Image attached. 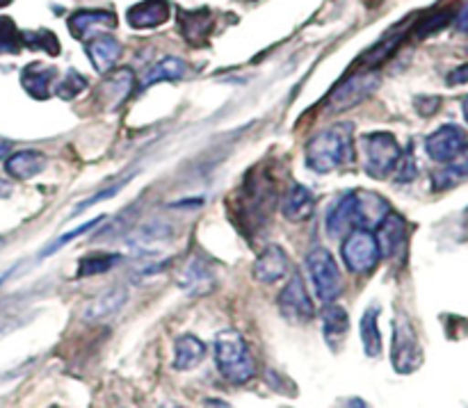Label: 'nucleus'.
I'll list each match as a JSON object with an SVG mask.
<instances>
[{
  "instance_id": "obj_11",
  "label": "nucleus",
  "mask_w": 468,
  "mask_h": 408,
  "mask_svg": "<svg viewBox=\"0 0 468 408\" xmlns=\"http://www.w3.org/2000/svg\"><path fill=\"white\" fill-rule=\"evenodd\" d=\"M117 26V16L105 9H80L69 18V30L76 39L90 41Z\"/></svg>"
},
{
  "instance_id": "obj_26",
  "label": "nucleus",
  "mask_w": 468,
  "mask_h": 408,
  "mask_svg": "<svg viewBox=\"0 0 468 408\" xmlns=\"http://www.w3.org/2000/svg\"><path fill=\"white\" fill-rule=\"evenodd\" d=\"M359 336H361V345H364L366 356L375 359V356L382 354V333H379V309L378 306H368V309H366V313L361 315Z\"/></svg>"
},
{
  "instance_id": "obj_28",
  "label": "nucleus",
  "mask_w": 468,
  "mask_h": 408,
  "mask_svg": "<svg viewBox=\"0 0 468 408\" xmlns=\"http://www.w3.org/2000/svg\"><path fill=\"white\" fill-rule=\"evenodd\" d=\"M55 78V71L50 67H46V64H30V67H26V71H23V87H26L27 91H30V96H35V99H46V96L50 94V82H53Z\"/></svg>"
},
{
  "instance_id": "obj_22",
  "label": "nucleus",
  "mask_w": 468,
  "mask_h": 408,
  "mask_svg": "<svg viewBox=\"0 0 468 408\" xmlns=\"http://www.w3.org/2000/svg\"><path fill=\"white\" fill-rule=\"evenodd\" d=\"M206 354H208V347L204 340L192 333H183L174 342V370H181V372L195 370L197 365L204 363Z\"/></svg>"
},
{
  "instance_id": "obj_20",
  "label": "nucleus",
  "mask_w": 468,
  "mask_h": 408,
  "mask_svg": "<svg viewBox=\"0 0 468 408\" xmlns=\"http://www.w3.org/2000/svg\"><path fill=\"white\" fill-rule=\"evenodd\" d=\"M85 50L90 55L91 67L99 73L112 71V67L122 58V44L110 35H99L94 39L85 41Z\"/></svg>"
},
{
  "instance_id": "obj_33",
  "label": "nucleus",
  "mask_w": 468,
  "mask_h": 408,
  "mask_svg": "<svg viewBox=\"0 0 468 408\" xmlns=\"http://www.w3.org/2000/svg\"><path fill=\"white\" fill-rule=\"evenodd\" d=\"M103 222V217H96V219H91V222H85V224H80V226H76L73 228V231H69V233H64V235H59L58 240L53 242V245H48L44 249V254H41V258H46V256L48 254H55V251H59L62 249V246H67L69 242H73V237H78V235H82V233H90L91 228H96L99 226V224Z\"/></svg>"
},
{
  "instance_id": "obj_35",
  "label": "nucleus",
  "mask_w": 468,
  "mask_h": 408,
  "mask_svg": "<svg viewBox=\"0 0 468 408\" xmlns=\"http://www.w3.org/2000/svg\"><path fill=\"white\" fill-rule=\"evenodd\" d=\"M21 37H18L16 27L9 18H0V55L3 53H16L21 48Z\"/></svg>"
},
{
  "instance_id": "obj_25",
  "label": "nucleus",
  "mask_w": 468,
  "mask_h": 408,
  "mask_svg": "<svg viewBox=\"0 0 468 408\" xmlns=\"http://www.w3.org/2000/svg\"><path fill=\"white\" fill-rule=\"evenodd\" d=\"M187 64L183 58H176V55H165L160 58L158 62L151 64L144 73H142L140 87L146 89V87L155 85V82H169V80H178V78L186 76Z\"/></svg>"
},
{
  "instance_id": "obj_12",
  "label": "nucleus",
  "mask_w": 468,
  "mask_h": 408,
  "mask_svg": "<svg viewBox=\"0 0 468 408\" xmlns=\"http://www.w3.org/2000/svg\"><path fill=\"white\" fill-rule=\"evenodd\" d=\"M375 240H378L382 258H398V256L405 254V246H407L405 217L391 210V213L382 219V224L378 226Z\"/></svg>"
},
{
  "instance_id": "obj_7",
  "label": "nucleus",
  "mask_w": 468,
  "mask_h": 408,
  "mask_svg": "<svg viewBox=\"0 0 468 408\" xmlns=\"http://www.w3.org/2000/svg\"><path fill=\"white\" fill-rule=\"evenodd\" d=\"M279 313L288 319V322H309L314 318V299L309 297L304 286V278L300 274H292L288 278L286 288L282 290L277 299Z\"/></svg>"
},
{
  "instance_id": "obj_43",
  "label": "nucleus",
  "mask_w": 468,
  "mask_h": 408,
  "mask_svg": "<svg viewBox=\"0 0 468 408\" xmlns=\"http://www.w3.org/2000/svg\"><path fill=\"white\" fill-rule=\"evenodd\" d=\"M9 151H12V144H9V141H5V140H0V160H3L5 155L9 153Z\"/></svg>"
},
{
  "instance_id": "obj_30",
  "label": "nucleus",
  "mask_w": 468,
  "mask_h": 408,
  "mask_svg": "<svg viewBox=\"0 0 468 408\" xmlns=\"http://www.w3.org/2000/svg\"><path fill=\"white\" fill-rule=\"evenodd\" d=\"M402 39H405V35H402V32H396V35H391V37H384L379 44H375L373 48L364 55L366 67H379V64L387 62V59L396 53L398 46L402 44Z\"/></svg>"
},
{
  "instance_id": "obj_6",
  "label": "nucleus",
  "mask_w": 468,
  "mask_h": 408,
  "mask_svg": "<svg viewBox=\"0 0 468 408\" xmlns=\"http://www.w3.org/2000/svg\"><path fill=\"white\" fill-rule=\"evenodd\" d=\"M391 361L393 370L400 374H410L419 370L423 363V351H420V342L416 338L414 327L405 315H398L393 322V347H391Z\"/></svg>"
},
{
  "instance_id": "obj_42",
  "label": "nucleus",
  "mask_w": 468,
  "mask_h": 408,
  "mask_svg": "<svg viewBox=\"0 0 468 408\" xmlns=\"http://www.w3.org/2000/svg\"><path fill=\"white\" fill-rule=\"evenodd\" d=\"M204 408H233V406L229 404V402H224V400H208V402H206Z\"/></svg>"
},
{
  "instance_id": "obj_16",
  "label": "nucleus",
  "mask_w": 468,
  "mask_h": 408,
  "mask_svg": "<svg viewBox=\"0 0 468 408\" xmlns=\"http://www.w3.org/2000/svg\"><path fill=\"white\" fill-rule=\"evenodd\" d=\"M215 286V272L208 263H206L201 256H195L190 263L183 267L181 278H178V288L186 290L187 295L201 297L206 292H210V288Z\"/></svg>"
},
{
  "instance_id": "obj_40",
  "label": "nucleus",
  "mask_w": 468,
  "mask_h": 408,
  "mask_svg": "<svg viewBox=\"0 0 468 408\" xmlns=\"http://www.w3.org/2000/svg\"><path fill=\"white\" fill-rule=\"evenodd\" d=\"M341 408H370V404L366 400H361V397H350V400L343 402Z\"/></svg>"
},
{
  "instance_id": "obj_14",
  "label": "nucleus",
  "mask_w": 468,
  "mask_h": 408,
  "mask_svg": "<svg viewBox=\"0 0 468 408\" xmlns=\"http://www.w3.org/2000/svg\"><path fill=\"white\" fill-rule=\"evenodd\" d=\"M391 213L388 201L373 192H356L355 199V228H378L382 219Z\"/></svg>"
},
{
  "instance_id": "obj_39",
  "label": "nucleus",
  "mask_w": 468,
  "mask_h": 408,
  "mask_svg": "<svg viewBox=\"0 0 468 408\" xmlns=\"http://www.w3.org/2000/svg\"><path fill=\"white\" fill-rule=\"evenodd\" d=\"M464 82H468V64L455 68V71L451 73V78H448V85H464Z\"/></svg>"
},
{
  "instance_id": "obj_9",
  "label": "nucleus",
  "mask_w": 468,
  "mask_h": 408,
  "mask_svg": "<svg viewBox=\"0 0 468 408\" xmlns=\"http://www.w3.org/2000/svg\"><path fill=\"white\" fill-rule=\"evenodd\" d=\"M272 204L274 194L268 181H263L261 176H251V183H245V187H242L238 205H240L245 219H250V224H263V219L272 210Z\"/></svg>"
},
{
  "instance_id": "obj_36",
  "label": "nucleus",
  "mask_w": 468,
  "mask_h": 408,
  "mask_svg": "<svg viewBox=\"0 0 468 408\" xmlns=\"http://www.w3.org/2000/svg\"><path fill=\"white\" fill-rule=\"evenodd\" d=\"M448 21H451V12H437L434 16L425 18V21L419 23V30H416V35L430 37L432 32H439L441 27H446Z\"/></svg>"
},
{
  "instance_id": "obj_21",
  "label": "nucleus",
  "mask_w": 468,
  "mask_h": 408,
  "mask_svg": "<svg viewBox=\"0 0 468 408\" xmlns=\"http://www.w3.org/2000/svg\"><path fill=\"white\" fill-rule=\"evenodd\" d=\"M169 18V5L165 0H144L133 5L126 12L128 26L135 30H149V27L163 26Z\"/></svg>"
},
{
  "instance_id": "obj_19",
  "label": "nucleus",
  "mask_w": 468,
  "mask_h": 408,
  "mask_svg": "<svg viewBox=\"0 0 468 408\" xmlns=\"http://www.w3.org/2000/svg\"><path fill=\"white\" fill-rule=\"evenodd\" d=\"M128 301V290L123 286H112L105 292L96 295L90 304L82 310V319L87 322H99V319L110 318V315L119 313V310L126 306Z\"/></svg>"
},
{
  "instance_id": "obj_44",
  "label": "nucleus",
  "mask_w": 468,
  "mask_h": 408,
  "mask_svg": "<svg viewBox=\"0 0 468 408\" xmlns=\"http://www.w3.org/2000/svg\"><path fill=\"white\" fill-rule=\"evenodd\" d=\"M9 192H12V185H7V183H5V181H0V199L9 196Z\"/></svg>"
},
{
  "instance_id": "obj_45",
  "label": "nucleus",
  "mask_w": 468,
  "mask_h": 408,
  "mask_svg": "<svg viewBox=\"0 0 468 408\" xmlns=\"http://www.w3.org/2000/svg\"><path fill=\"white\" fill-rule=\"evenodd\" d=\"M464 117H466V121H468V96L464 99Z\"/></svg>"
},
{
  "instance_id": "obj_17",
  "label": "nucleus",
  "mask_w": 468,
  "mask_h": 408,
  "mask_svg": "<svg viewBox=\"0 0 468 408\" xmlns=\"http://www.w3.org/2000/svg\"><path fill=\"white\" fill-rule=\"evenodd\" d=\"M320 322H323V338L332 351L341 350L346 342L347 331H350V315L343 306L338 304H324L323 313H320Z\"/></svg>"
},
{
  "instance_id": "obj_23",
  "label": "nucleus",
  "mask_w": 468,
  "mask_h": 408,
  "mask_svg": "<svg viewBox=\"0 0 468 408\" xmlns=\"http://www.w3.org/2000/svg\"><path fill=\"white\" fill-rule=\"evenodd\" d=\"M48 164V158H46L41 151H16L7 158L5 162V172L14 178V181H30L37 173H41Z\"/></svg>"
},
{
  "instance_id": "obj_18",
  "label": "nucleus",
  "mask_w": 468,
  "mask_h": 408,
  "mask_svg": "<svg viewBox=\"0 0 468 408\" xmlns=\"http://www.w3.org/2000/svg\"><path fill=\"white\" fill-rule=\"evenodd\" d=\"M315 210V196L314 192L306 185H300V183H292L288 187L286 196L282 201V214L292 224H302L314 214Z\"/></svg>"
},
{
  "instance_id": "obj_4",
  "label": "nucleus",
  "mask_w": 468,
  "mask_h": 408,
  "mask_svg": "<svg viewBox=\"0 0 468 408\" xmlns=\"http://www.w3.org/2000/svg\"><path fill=\"white\" fill-rule=\"evenodd\" d=\"M304 263L318 299L323 304H334L343 295V274L336 258L324 246H315L306 254Z\"/></svg>"
},
{
  "instance_id": "obj_15",
  "label": "nucleus",
  "mask_w": 468,
  "mask_h": 408,
  "mask_svg": "<svg viewBox=\"0 0 468 408\" xmlns=\"http://www.w3.org/2000/svg\"><path fill=\"white\" fill-rule=\"evenodd\" d=\"M355 199L356 192H346L343 196H338L327 210V235L332 240H341L343 235L355 228Z\"/></svg>"
},
{
  "instance_id": "obj_27",
  "label": "nucleus",
  "mask_w": 468,
  "mask_h": 408,
  "mask_svg": "<svg viewBox=\"0 0 468 408\" xmlns=\"http://www.w3.org/2000/svg\"><path fill=\"white\" fill-rule=\"evenodd\" d=\"M468 181V151L460 155V158L443 162L441 169L432 173V185L434 190H451V187L462 185Z\"/></svg>"
},
{
  "instance_id": "obj_3",
  "label": "nucleus",
  "mask_w": 468,
  "mask_h": 408,
  "mask_svg": "<svg viewBox=\"0 0 468 408\" xmlns=\"http://www.w3.org/2000/svg\"><path fill=\"white\" fill-rule=\"evenodd\" d=\"M402 158L400 141L393 132L375 131L366 132L361 137V160H364V172L375 181L388 178L396 172L398 162Z\"/></svg>"
},
{
  "instance_id": "obj_10",
  "label": "nucleus",
  "mask_w": 468,
  "mask_h": 408,
  "mask_svg": "<svg viewBox=\"0 0 468 408\" xmlns=\"http://www.w3.org/2000/svg\"><path fill=\"white\" fill-rule=\"evenodd\" d=\"M378 85L379 80L375 78V73H356V76L347 78V80L334 91L332 99H329V105H332L336 112H341V110H347V108H355V105H359L361 100L368 99V96L378 89Z\"/></svg>"
},
{
  "instance_id": "obj_1",
  "label": "nucleus",
  "mask_w": 468,
  "mask_h": 408,
  "mask_svg": "<svg viewBox=\"0 0 468 408\" xmlns=\"http://www.w3.org/2000/svg\"><path fill=\"white\" fill-rule=\"evenodd\" d=\"M355 126L350 121L334 123L309 140L304 162L311 172L329 173L355 162Z\"/></svg>"
},
{
  "instance_id": "obj_2",
  "label": "nucleus",
  "mask_w": 468,
  "mask_h": 408,
  "mask_svg": "<svg viewBox=\"0 0 468 408\" xmlns=\"http://www.w3.org/2000/svg\"><path fill=\"white\" fill-rule=\"evenodd\" d=\"M213 356L219 374L233 386H245L256 377V363L250 345L238 331H219L213 340Z\"/></svg>"
},
{
  "instance_id": "obj_29",
  "label": "nucleus",
  "mask_w": 468,
  "mask_h": 408,
  "mask_svg": "<svg viewBox=\"0 0 468 408\" xmlns=\"http://www.w3.org/2000/svg\"><path fill=\"white\" fill-rule=\"evenodd\" d=\"M133 91V73L128 68L114 73L112 78H108L103 85L105 99L110 100V108H119L123 100L128 99V94Z\"/></svg>"
},
{
  "instance_id": "obj_38",
  "label": "nucleus",
  "mask_w": 468,
  "mask_h": 408,
  "mask_svg": "<svg viewBox=\"0 0 468 408\" xmlns=\"http://www.w3.org/2000/svg\"><path fill=\"white\" fill-rule=\"evenodd\" d=\"M126 181H128V178H126ZM126 181L117 183V185H112V187H108V190H101L99 194H94V196H91V199H85V201H82L80 205H78L76 210H73V213H82V210L91 208V205H96V204H99V201H108V199H112V196L117 194V192L122 190L123 185H126Z\"/></svg>"
},
{
  "instance_id": "obj_37",
  "label": "nucleus",
  "mask_w": 468,
  "mask_h": 408,
  "mask_svg": "<svg viewBox=\"0 0 468 408\" xmlns=\"http://www.w3.org/2000/svg\"><path fill=\"white\" fill-rule=\"evenodd\" d=\"M416 173H419V167H416V160L411 153H402L400 162L396 167V181L398 183H410L414 181Z\"/></svg>"
},
{
  "instance_id": "obj_34",
  "label": "nucleus",
  "mask_w": 468,
  "mask_h": 408,
  "mask_svg": "<svg viewBox=\"0 0 468 408\" xmlns=\"http://www.w3.org/2000/svg\"><path fill=\"white\" fill-rule=\"evenodd\" d=\"M87 89V80L85 78L80 76V73L78 71H69L67 76H64V80L59 82L58 85V94H59V99H64V100H69V99H76L78 94H82V91Z\"/></svg>"
},
{
  "instance_id": "obj_8",
  "label": "nucleus",
  "mask_w": 468,
  "mask_h": 408,
  "mask_svg": "<svg viewBox=\"0 0 468 408\" xmlns=\"http://www.w3.org/2000/svg\"><path fill=\"white\" fill-rule=\"evenodd\" d=\"M425 151L437 162H451V160L460 158L464 151H468L466 132L460 126H452V123L437 128L425 140Z\"/></svg>"
},
{
  "instance_id": "obj_24",
  "label": "nucleus",
  "mask_w": 468,
  "mask_h": 408,
  "mask_svg": "<svg viewBox=\"0 0 468 408\" xmlns=\"http://www.w3.org/2000/svg\"><path fill=\"white\" fill-rule=\"evenodd\" d=\"M178 26H181L183 37L190 44L197 46L208 39L215 21L208 9H181V14H178Z\"/></svg>"
},
{
  "instance_id": "obj_32",
  "label": "nucleus",
  "mask_w": 468,
  "mask_h": 408,
  "mask_svg": "<svg viewBox=\"0 0 468 408\" xmlns=\"http://www.w3.org/2000/svg\"><path fill=\"white\" fill-rule=\"evenodd\" d=\"M23 44H27L30 48H41L50 55H58L59 53V44H58V37L48 30H37V32H26L21 35Z\"/></svg>"
},
{
  "instance_id": "obj_5",
  "label": "nucleus",
  "mask_w": 468,
  "mask_h": 408,
  "mask_svg": "<svg viewBox=\"0 0 468 408\" xmlns=\"http://www.w3.org/2000/svg\"><path fill=\"white\" fill-rule=\"evenodd\" d=\"M341 256L346 267L350 269L352 274H370L382 260V254H379V245L375 240L373 231H366V228H352L346 235L341 245Z\"/></svg>"
},
{
  "instance_id": "obj_41",
  "label": "nucleus",
  "mask_w": 468,
  "mask_h": 408,
  "mask_svg": "<svg viewBox=\"0 0 468 408\" xmlns=\"http://www.w3.org/2000/svg\"><path fill=\"white\" fill-rule=\"evenodd\" d=\"M457 30L468 32V3L464 5V9L460 12V16H457Z\"/></svg>"
},
{
  "instance_id": "obj_31",
  "label": "nucleus",
  "mask_w": 468,
  "mask_h": 408,
  "mask_svg": "<svg viewBox=\"0 0 468 408\" xmlns=\"http://www.w3.org/2000/svg\"><path fill=\"white\" fill-rule=\"evenodd\" d=\"M119 263V256H90V258H80L78 260V269L76 277L78 278H90V277H99V274L110 272L114 265Z\"/></svg>"
},
{
  "instance_id": "obj_46",
  "label": "nucleus",
  "mask_w": 468,
  "mask_h": 408,
  "mask_svg": "<svg viewBox=\"0 0 468 408\" xmlns=\"http://www.w3.org/2000/svg\"><path fill=\"white\" fill-rule=\"evenodd\" d=\"M3 246H5V240H0V249H3Z\"/></svg>"
},
{
  "instance_id": "obj_13",
  "label": "nucleus",
  "mask_w": 468,
  "mask_h": 408,
  "mask_svg": "<svg viewBox=\"0 0 468 408\" xmlns=\"http://www.w3.org/2000/svg\"><path fill=\"white\" fill-rule=\"evenodd\" d=\"M291 269V260L283 246L270 245L261 251V256L254 263V278L261 283H277L288 277Z\"/></svg>"
}]
</instances>
